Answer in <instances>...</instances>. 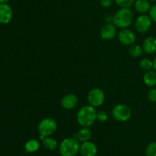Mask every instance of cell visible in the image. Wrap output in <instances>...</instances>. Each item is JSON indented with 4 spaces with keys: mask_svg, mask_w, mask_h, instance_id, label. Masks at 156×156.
Returning <instances> with one entry per match:
<instances>
[{
    "mask_svg": "<svg viewBox=\"0 0 156 156\" xmlns=\"http://www.w3.org/2000/svg\"><path fill=\"white\" fill-rule=\"evenodd\" d=\"M59 149L62 156H75L80 150V145L79 140L75 137L66 138L60 143Z\"/></svg>",
    "mask_w": 156,
    "mask_h": 156,
    "instance_id": "obj_3",
    "label": "cell"
},
{
    "mask_svg": "<svg viewBox=\"0 0 156 156\" xmlns=\"http://www.w3.org/2000/svg\"><path fill=\"white\" fill-rule=\"evenodd\" d=\"M91 130L88 127H83L81 128L79 131L77 132V133L75 135V138L77 139L79 142H86L89 141V140L91 139Z\"/></svg>",
    "mask_w": 156,
    "mask_h": 156,
    "instance_id": "obj_14",
    "label": "cell"
},
{
    "mask_svg": "<svg viewBox=\"0 0 156 156\" xmlns=\"http://www.w3.org/2000/svg\"><path fill=\"white\" fill-rule=\"evenodd\" d=\"M118 39L121 44L126 46H131L135 43L136 35L132 30L124 28L119 32Z\"/></svg>",
    "mask_w": 156,
    "mask_h": 156,
    "instance_id": "obj_8",
    "label": "cell"
},
{
    "mask_svg": "<svg viewBox=\"0 0 156 156\" xmlns=\"http://www.w3.org/2000/svg\"><path fill=\"white\" fill-rule=\"evenodd\" d=\"M97 120V112L91 105L84 106L77 113V121L83 127H89Z\"/></svg>",
    "mask_w": 156,
    "mask_h": 156,
    "instance_id": "obj_1",
    "label": "cell"
},
{
    "mask_svg": "<svg viewBox=\"0 0 156 156\" xmlns=\"http://www.w3.org/2000/svg\"><path fill=\"white\" fill-rule=\"evenodd\" d=\"M150 1H152V2H155L156 0H150Z\"/></svg>",
    "mask_w": 156,
    "mask_h": 156,
    "instance_id": "obj_29",
    "label": "cell"
},
{
    "mask_svg": "<svg viewBox=\"0 0 156 156\" xmlns=\"http://www.w3.org/2000/svg\"><path fill=\"white\" fill-rule=\"evenodd\" d=\"M105 101V93L101 88H95L89 91L88 94V102L89 105L97 108L103 105Z\"/></svg>",
    "mask_w": 156,
    "mask_h": 156,
    "instance_id": "obj_6",
    "label": "cell"
},
{
    "mask_svg": "<svg viewBox=\"0 0 156 156\" xmlns=\"http://www.w3.org/2000/svg\"><path fill=\"white\" fill-rule=\"evenodd\" d=\"M152 25V19L146 15H142L137 18L135 21V27L140 33H146L150 29Z\"/></svg>",
    "mask_w": 156,
    "mask_h": 156,
    "instance_id": "obj_7",
    "label": "cell"
},
{
    "mask_svg": "<svg viewBox=\"0 0 156 156\" xmlns=\"http://www.w3.org/2000/svg\"><path fill=\"white\" fill-rule=\"evenodd\" d=\"M79 151L83 156H95L98 153V147L92 142L86 141L81 145Z\"/></svg>",
    "mask_w": 156,
    "mask_h": 156,
    "instance_id": "obj_10",
    "label": "cell"
},
{
    "mask_svg": "<svg viewBox=\"0 0 156 156\" xmlns=\"http://www.w3.org/2000/svg\"><path fill=\"white\" fill-rule=\"evenodd\" d=\"M143 53V49L140 46L136 44H133L129 48V53L133 57H139L141 56Z\"/></svg>",
    "mask_w": 156,
    "mask_h": 156,
    "instance_id": "obj_19",
    "label": "cell"
},
{
    "mask_svg": "<svg viewBox=\"0 0 156 156\" xmlns=\"http://www.w3.org/2000/svg\"><path fill=\"white\" fill-rule=\"evenodd\" d=\"M42 145L44 149L48 151H53L57 148V143L56 140L50 136L43 139Z\"/></svg>",
    "mask_w": 156,
    "mask_h": 156,
    "instance_id": "obj_17",
    "label": "cell"
},
{
    "mask_svg": "<svg viewBox=\"0 0 156 156\" xmlns=\"http://www.w3.org/2000/svg\"><path fill=\"white\" fill-rule=\"evenodd\" d=\"M114 1L121 8H129L133 5L136 0H114Z\"/></svg>",
    "mask_w": 156,
    "mask_h": 156,
    "instance_id": "obj_21",
    "label": "cell"
},
{
    "mask_svg": "<svg viewBox=\"0 0 156 156\" xmlns=\"http://www.w3.org/2000/svg\"><path fill=\"white\" fill-rule=\"evenodd\" d=\"M143 51L147 54H152L156 52V39L153 37H149L143 44Z\"/></svg>",
    "mask_w": 156,
    "mask_h": 156,
    "instance_id": "obj_13",
    "label": "cell"
},
{
    "mask_svg": "<svg viewBox=\"0 0 156 156\" xmlns=\"http://www.w3.org/2000/svg\"><path fill=\"white\" fill-rule=\"evenodd\" d=\"M56 128H57V123L54 119L50 117L43 119L40 122L37 128L41 140L50 136L54 133L56 130Z\"/></svg>",
    "mask_w": 156,
    "mask_h": 156,
    "instance_id": "obj_4",
    "label": "cell"
},
{
    "mask_svg": "<svg viewBox=\"0 0 156 156\" xmlns=\"http://www.w3.org/2000/svg\"><path fill=\"white\" fill-rule=\"evenodd\" d=\"M146 156H156V143H152L146 148Z\"/></svg>",
    "mask_w": 156,
    "mask_h": 156,
    "instance_id": "obj_22",
    "label": "cell"
},
{
    "mask_svg": "<svg viewBox=\"0 0 156 156\" xmlns=\"http://www.w3.org/2000/svg\"><path fill=\"white\" fill-rule=\"evenodd\" d=\"M135 9L137 12L144 14L150 10V4L147 0H136L134 3Z\"/></svg>",
    "mask_w": 156,
    "mask_h": 156,
    "instance_id": "obj_15",
    "label": "cell"
},
{
    "mask_svg": "<svg viewBox=\"0 0 156 156\" xmlns=\"http://www.w3.org/2000/svg\"><path fill=\"white\" fill-rule=\"evenodd\" d=\"M114 0H100L101 5L104 8L111 7L113 5Z\"/></svg>",
    "mask_w": 156,
    "mask_h": 156,
    "instance_id": "obj_26",
    "label": "cell"
},
{
    "mask_svg": "<svg viewBox=\"0 0 156 156\" xmlns=\"http://www.w3.org/2000/svg\"><path fill=\"white\" fill-rule=\"evenodd\" d=\"M133 21V13L129 8H121L113 17V23L117 27L124 29L131 25Z\"/></svg>",
    "mask_w": 156,
    "mask_h": 156,
    "instance_id": "obj_2",
    "label": "cell"
},
{
    "mask_svg": "<svg viewBox=\"0 0 156 156\" xmlns=\"http://www.w3.org/2000/svg\"><path fill=\"white\" fill-rule=\"evenodd\" d=\"M108 119V115L107 114V112L104 111H101L97 113V120H98L99 122H101V123H104V122H106Z\"/></svg>",
    "mask_w": 156,
    "mask_h": 156,
    "instance_id": "obj_23",
    "label": "cell"
},
{
    "mask_svg": "<svg viewBox=\"0 0 156 156\" xmlns=\"http://www.w3.org/2000/svg\"><path fill=\"white\" fill-rule=\"evenodd\" d=\"M140 67L144 71H149L153 67V62L149 59H143L140 61Z\"/></svg>",
    "mask_w": 156,
    "mask_h": 156,
    "instance_id": "obj_20",
    "label": "cell"
},
{
    "mask_svg": "<svg viewBox=\"0 0 156 156\" xmlns=\"http://www.w3.org/2000/svg\"><path fill=\"white\" fill-rule=\"evenodd\" d=\"M148 98L150 101L156 102V88L150 90L148 93Z\"/></svg>",
    "mask_w": 156,
    "mask_h": 156,
    "instance_id": "obj_24",
    "label": "cell"
},
{
    "mask_svg": "<svg viewBox=\"0 0 156 156\" xmlns=\"http://www.w3.org/2000/svg\"><path fill=\"white\" fill-rule=\"evenodd\" d=\"M116 26L114 24H106L101 27L100 34L104 40H111L116 35Z\"/></svg>",
    "mask_w": 156,
    "mask_h": 156,
    "instance_id": "obj_12",
    "label": "cell"
},
{
    "mask_svg": "<svg viewBox=\"0 0 156 156\" xmlns=\"http://www.w3.org/2000/svg\"><path fill=\"white\" fill-rule=\"evenodd\" d=\"M13 12L9 5L6 3L0 4V23L3 24H9L12 19Z\"/></svg>",
    "mask_w": 156,
    "mask_h": 156,
    "instance_id": "obj_9",
    "label": "cell"
},
{
    "mask_svg": "<svg viewBox=\"0 0 156 156\" xmlns=\"http://www.w3.org/2000/svg\"><path fill=\"white\" fill-rule=\"evenodd\" d=\"M153 68L154 69H155V71L156 72V57L155 58V59H154L153 61Z\"/></svg>",
    "mask_w": 156,
    "mask_h": 156,
    "instance_id": "obj_27",
    "label": "cell"
},
{
    "mask_svg": "<svg viewBox=\"0 0 156 156\" xmlns=\"http://www.w3.org/2000/svg\"><path fill=\"white\" fill-rule=\"evenodd\" d=\"M149 17L152 21H155L156 23V5L151 7L150 10H149Z\"/></svg>",
    "mask_w": 156,
    "mask_h": 156,
    "instance_id": "obj_25",
    "label": "cell"
},
{
    "mask_svg": "<svg viewBox=\"0 0 156 156\" xmlns=\"http://www.w3.org/2000/svg\"><path fill=\"white\" fill-rule=\"evenodd\" d=\"M113 117L119 122H126L131 117L130 108L126 105H117L112 110Z\"/></svg>",
    "mask_w": 156,
    "mask_h": 156,
    "instance_id": "obj_5",
    "label": "cell"
},
{
    "mask_svg": "<svg viewBox=\"0 0 156 156\" xmlns=\"http://www.w3.org/2000/svg\"><path fill=\"white\" fill-rule=\"evenodd\" d=\"M78 98L74 94H68L64 96L61 101V105L66 110H71L77 105Z\"/></svg>",
    "mask_w": 156,
    "mask_h": 156,
    "instance_id": "obj_11",
    "label": "cell"
},
{
    "mask_svg": "<svg viewBox=\"0 0 156 156\" xmlns=\"http://www.w3.org/2000/svg\"><path fill=\"white\" fill-rule=\"evenodd\" d=\"M40 148V143L37 140H30L26 143L24 146V149L25 152L27 153H33V152H37Z\"/></svg>",
    "mask_w": 156,
    "mask_h": 156,
    "instance_id": "obj_18",
    "label": "cell"
},
{
    "mask_svg": "<svg viewBox=\"0 0 156 156\" xmlns=\"http://www.w3.org/2000/svg\"><path fill=\"white\" fill-rule=\"evenodd\" d=\"M9 1V0H0V4H2V3H6Z\"/></svg>",
    "mask_w": 156,
    "mask_h": 156,
    "instance_id": "obj_28",
    "label": "cell"
},
{
    "mask_svg": "<svg viewBox=\"0 0 156 156\" xmlns=\"http://www.w3.org/2000/svg\"><path fill=\"white\" fill-rule=\"evenodd\" d=\"M143 82L147 86L153 87L156 85V72L149 70L143 76Z\"/></svg>",
    "mask_w": 156,
    "mask_h": 156,
    "instance_id": "obj_16",
    "label": "cell"
}]
</instances>
